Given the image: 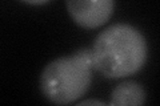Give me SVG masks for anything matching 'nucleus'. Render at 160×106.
<instances>
[{
    "label": "nucleus",
    "mask_w": 160,
    "mask_h": 106,
    "mask_svg": "<svg viewBox=\"0 0 160 106\" xmlns=\"http://www.w3.org/2000/svg\"><path fill=\"white\" fill-rule=\"evenodd\" d=\"M20 2L29 4V6H43V4L49 3L51 0H20Z\"/></svg>",
    "instance_id": "6"
},
{
    "label": "nucleus",
    "mask_w": 160,
    "mask_h": 106,
    "mask_svg": "<svg viewBox=\"0 0 160 106\" xmlns=\"http://www.w3.org/2000/svg\"><path fill=\"white\" fill-rule=\"evenodd\" d=\"M78 105H80V106H87V105H102V106H104V105H107L106 102H103V101H99V99H84V101H82V102H79Z\"/></svg>",
    "instance_id": "5"
},
{
    "label": "nucleus",
    "mask_w": 160,
    "mask_h": 106,
    "mask_svg": "<svg viewBox=\"0 0 160 106\" xmlns=\"http://www.w3.org/2000/svg\"><path fill=\"white\" fill-rule=\"evenodd\" d=\"M92 70V56L88 48L59 57L48 62L40 73V92L55 105L75 104L89 90Z\"/></svg>",
    "instance_id": "2"
},
{
    "label": "nucleus",
    "mask_w": 160,
    "mask_h": 106,
    "mask_svg": "<svg viewBox=\"0 0 160 106\" xmlns=\"http://www.w3.org/2000/svg\"><path fill=\"white\" fill-rule=\"evenodd\" d=\"M91 56L93 69L104 77L124 78L143 69L148 58V44L138 28L118 23L98 35Z\"/></svg>",
    "instance_id": "1"
},
{
    "label": "nucleus",
    "mask_w": 160,
    "mask_h": 106,
    "mask_svg": "<svg viewBox=\"0 0 160 106\" xmlns=\"http://www.w3.org/2000/svg\"><path fill=\"white\" fill-rule=\"evenodd\" d=\"M147 101L146 89L136 81H124L116 85L111 93L109 105L112 106H140Z\"/></svg>",
    "instance_id": "4"
},
{
    "label": "nucleus",
    "mask_w": 160,
    "mask_h": 106,
    "mask_svg": "<svg viewBox=\"0 0 160 106\" xmlns=\"http://www.w3.org/2000/svg\"><path fill=\"white\" fill-rule=\"evenodd\" d=\"M68 15L75 24L84 29L104 25L115 9V0H66Z\"/></svg>",
    "instance_id": "3"
}]
</instances>
